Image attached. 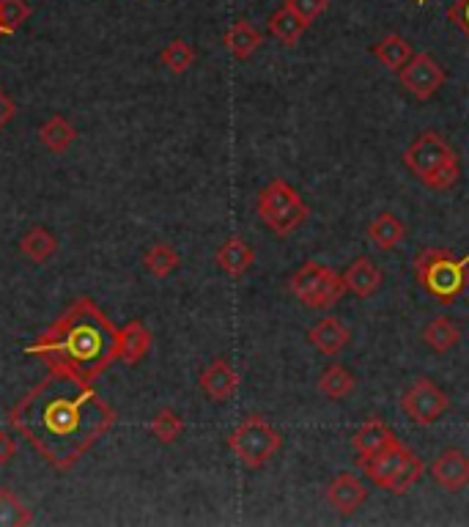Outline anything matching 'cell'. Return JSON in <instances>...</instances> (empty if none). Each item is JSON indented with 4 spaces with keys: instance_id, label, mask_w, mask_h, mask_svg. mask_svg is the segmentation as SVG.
Returning a JSON list of instances; mask_svg holds the SVG:
<instances>
[{
    "instance_id": "obj_1",
    "label": "cell",
    "mask_w": 469,
    "mask_h": 527,
    "mask_svg": "<svg viewBox=\"0 0 469 527\" xmlns=\"http://www.w3.org/2000/svg\"><path fill=\"white\" fill-rule=\"evenodd\" d=\"M9 426L53 470L66 473L116 426V412L91 382L53 368L11 407Z\"/></svg>"
},
{
    "instance_id": "obj_2",
    "label": "cell",
    "mask_w": 469,
    "mask_h": 527,
    "mask_svg": "<svg viewBox=\"0 0 469 527\" xmlns=\"http://www.w3.org/2000/svg\"><path fill=\"white\" fill-rule=\"evenodd\" d=\"M25 355L94 385L118 360V327L91 297H77Z\"/></svg>"
},
{
    "instance_id": "obj_3",
    "label": "cell",
    "mask_w": 469,
    "mask_h": 527,
    "mask_svg": "<svg viewBox=\"0 0 469 527\" xmlns=\"http://www.w3.org/2000/svg\"><path fill=\"white\" fill-rule=\"evenodd\" d=\"M404 165L428 190H450L461 179L459 154L437 132H420L404 151Z\"/></svg>"
},
{
    "instance_id": "obj_4",
    "label": "cell",
    "mask_w": 469,
    "mask_h": 527,
    "mask_svg": "<svg viewBox=\"0 0 469 527\" xmlns=\"http://www.w3.org/2000/svg\"><path fill=\"white\" fill-rule=\"evenodd\" d=\"M469 253L456 259L448 248L420 250L415 259V280L439 305H453L467 289Z\"/></svg>"
},
{
    "instance_id": "obj_5",
    "label": "cell",
    "mask_w": 469,
    "mask_h": 527,
    "mask_svg": "<svg viewBox=\"0 0 469 527\" xmlns=\"http://www.w3.org/2000/svg\"><path fill=\"white\" fill-rule=\"evenodd\" d=\"M258 217L261 223L275 234V237H288L294 234L305 220L310 217L308 204L302 201V195L283 179H272V182L258 193Z\"/></svg>"
},
{
    "instance_id": "obj_6",
    "label": "cell",
    "mask_w": 469,
    "mask_h": 527,
    "mask_svg": "<svg viewBox=\"0 0 469 527\" xmlns=\"http://www.w3.org/2000/svg\"><path fill=\"white\" fill-rule=\"evenodd\" d=\"M228 448L234 451V456L239 462L250 467V470H258L272 459L278 456L280 448H283V437L280 431L261 418V415H250L245 418L228 437Z\"/></svg>"
},
{
    "instance_id": "obj_7",
    "label": "cell",
    "mask_w": 469,
    "mask_h": 527,
    "mask_svg": "<svg viewBox=\"0 0 469 527\" xmlns=\"http://www.w3.org/2000/svg\"><path fill=\"white\" fill-rule=\"evenodd\" d=\"M288 289L308 308H332L346 294L341 275L316 261L302 264L288 280Z\"/></svg>"
},
{
    "instance_id": "obj_8",
    "label": "cell",
    "mask_w": 469,
    "mask_h": 527,
    "mask_svg": "<svg viewBox=\"0 0 469 527\" xmlns=\"http://www.w3.org/2000/svg\"><path fill=\"white\" fill-rule=\"evenodd\" d=\"M401 409L415 420L417 426H431V423H437L448 412L450 398L445 390L439 388L437 382H431L428 377H420L401 396Z\"/></svg>"
},
{
    "instance_id": "obj_9",
    "label": "cell",
    "mask_w": 469,
    "mask_h": 527,
    "mask_svg": "<svg viewBox=\"0 0 469 527\" xmlns=\"http://www.w3.org/2000/svg\"><path fill=\"white\" fill-rule=\"evenodd\" d=\"M398 80L406 94H412L417 102H426L445 83V69L428 53H415L409 58V64L398 72Z\"/></svg>"
},
{
    "instance_id": "obj_10",
    "label": "cell",
    "mask_w": 469,
    "mask_h": 527,
    "mask_svg": "<svg viewBox=\"0 0 469 527\" xmlns=\"http://www.w3.org/2000/svg\"><path fill=\"white\" fill-rule=\"evenodd\" d=\"M412 448H406L404 442L395 440L393 445H387L384 451L374 453V456H363V459H357V464L363 467V473L374 481L379 489L390 484V478H393L406 462H409V456H412Z\"/></svg>"
},
{
    "instance_id": "obj_11",
    "label": "cell",
    "mask_w": 469,
    "mask_h": 527,
    "mask_svg": "<svg viewBox=\"0 0 469 527\" xmlns=\"http://www.w3.org/2000/svg\"><path fill=\"white\" fill-rule=\"evenodd\" d=\"M431 475L445 492H461L469 484V456L459 448H445L431 462Z\"/></svg>"
},
{
    "instance_id": "obj_12",
    "label": "cell",
    "mask_w": 469,
    "mask_h": 527,
    "mask_svg": "<svg viewBox=\"0 0 469 527\" xmlns=\"http://www.w3.org/2000/svg\"><path fill=\"white\" fill-rule=\"evenodd\" d=\"M365 500H368V486L352 473L335 475L327 486V503L343 517H352Z\"/></svg>"
},
{
    "instance_id": "obj_13",
    "label": "cell",
    "mask_w": 469,
    "mask_h": 527,
    "mask_svg": "<svg viewBox=\"0 0 469 527\" xmlns=\"http://www.w3.org/2000/svg\"><path fill=\"white\" fill-rule=\"evenodd\" d=\"M198 385H201L206 396L220 404V401H228L239 390V374L225 357H217V360H212L209 366L203 368Z\"/></svg>"
},
{
    "instance_id": "obj_14",
    "label": "cell",
    "mask_w": 469,
    "mask_h": 527,
    "mask_svg": "<svg viewBox=\"0 0 469 527\" xmlns=\"http://www.w3.org/2000/svg\"><path fill=\"white\" fill-rule=\"evenodd\" d=\"M343 286L349 294H354L357 300H368V297H374L376 291L382 289L384 275L382 269L376 267L374 259H368V256H360V259H354L346 272L341 275Z\"/></svg>"
},
{
    "instance_id": "obj_15",
    "label": "cell",
    "mask_w": 469,
    "mask_h": 527,
    "mask_svg": "<svg viewBox=\"0 0 469 527\" xmlns=\"http://www.w3.org/2000/svg\"><path fill=\"white\" fill-rule=\"evenodd\" d=\"M217 267L223 269L228 278H242L247 269L256 264V250L242 237H228L217 250Z\"/></svg>"
},
{
    "instance_id": "obj_16",
    "label": "cell",
    "mask_w": 469,
    "mask_h": 527,
    "mask_svg": "<svg viewBox=\"0 0 469 527\" xmlns=\"http://www.w3.org/2000/svg\"><path fill=\"white\" fill-rule=\"evenodd\" d=\"M151 349V333L140 319H132L118 330V360L124 366H138Z\"/></svg>"
},
{
    "instance_id": "obj_17",
    "label": "cell",
    "mask_w": 469,
    "mask_h": 527,
    "mask_svg": "<svg viewBox=\"0 0 469 527\" xmlns=\"http://www.w3.org/2000/svg\"><path fill=\"white\" fill-rule=\"evenodd\" d=\"M308 341L319 349L321 355L332 357L349 346L352 333H349V327H346L341 319H332V316H327V319H321L319 324H313V327H310Z\"/></svg>"
},
{
    "instance_id": "obj_18",
    "label": "cell",
    "mask_w": 469,
    "mask_h": 527,
    "mask_svg": "<svg viewBox=\"0 0 469 527\" xmlns=\"http://www.w3.org/2000/svg\"><path fill=\"white\" fill-rule=\"evenodd\" d=\"M395 440H398V437H395L393 429H390L384 420L368 418L360 429L354 431L352 445L354 451H357V459H363V456H374V453L384 451V448L393 445Z\"/></svg>"
},
{
    "instance_id": "obj_19",
    "label": "cell",
    "mask_w": 469,
    "mask_h": 527,
    "mask_svg": "<svg viewBox=\"0 0 469 527\" xmlns=\"http://www.w3.org/2000/svg\"><path fill=\"white\" fill-rule=\"evenodd\" d=\"M225 47H228V53L234 55L236 61H247V58H253L258 53V47H261V33L250 25L247 20H236L223 36Z\"/></svg>"
},
{
    "instance_id": "obj_20",
    "label": "cell",
    "mask_w": 469,
    "mask_h": 527,
    "mask_svg": "<svg viewBox=\"0 0 469 527\" xmlns=\"http://www.w3.org/2000/svg\"><path fill=\"white\" fill-rule=\"evenodd\" d=\"M368 239L379 250H395L406 239L404 220H398L393 212H382L368 223Z\"/></svg>"
},
{
    "instance_id": "obj_21",
    "label": "cell",
    "mask_w": 469,
    "mask_h": 527,
    "mask_svg": "<svg viewBox=\"0 0 469 527\" xmlns=\"http://www.w3.org/2000/svg\"><path fill=\"white\" fill-rule=\"evenodd\" d=\"M461 341V330L459 324L448 319V316H437L423 327V344L431 346L437 355H445L453 346H459Z\"/></svg>"
},
{
    "instance_id": "obj_22",
    "label": "cell",
    "mask_w": 469,
    "mask_h": 527,
    "mask_svg": "<svg viewBox=\"0 0 469 527\" xmlns=\"http://www.w3.org/2000/svg\"><path fill=\"white\" fill-rule=\"evenodd\" d=\"M412 55H415V47L406 42L404 36H395V33L384 36L382 42L374 44V58L382 66H387L390 72H401Z\"/></svg>"
},
{
    "instance_id": "obj_23",
    "label": "cell",
    "mask_w": 469,
    "mask_h": 527,
    "mask_svg": "<svg viewBox=\"0 0 469 527\" xmlns=\"http://www.w3.org/2000/svg\"><path fill=\"white\" fill-rule=\"evenodd\" d=\"M310 25L302 17H299L297 11H291L283 3L272 17H269V33L275 36V39H280L283 44H288V47H294V44L305 36V31H308Z\"/></svg>"
},
{
    "instance_id": "obj_24",
    "label": "cell",
    "mask_w": 469,
    "mask_h": 527,
    "mask_svg": "<svg viewBox=\"0 0 469 527\" xmlns=\"http://www.w3.org/2000/svg\"><path fill=\"white\" fill-rule=\"evenodd\" d=\"M55 250H58V239L44 226H33L31 231L20 239V253L25 259H31L33 264H44L47 259H53Z\"/></svg>"
},
{
    "instance_id": "obj_25",
    "label": "cell",
    "mask_w": 469,
    "mask_h": 527,
    "mask_svg": "<svg viewBox=\"0 0 469 527\" xmlns=\"http://www.w3.org/2000/svg\"><path fill=\"white\" fill-rule=\"evenodd\" d=\"M75 140L77 130L72 127V121H66L64 116H53V119L44 121L42 127H39V143H42L47 151H53V154L66 151Z\"/></svg>"
},
{
    "instance_id": "obj_26",
    "label": "cell",
    "mask_w": 469,
    "mask_h": 527,
    "mask_svg": "<svg viewBox=\"0 0 469 527\" xmlns=\"http://www.w3.org/2000/svg\"><path fill=\"white\" fill-rule=\"evenodd\" d=\"M357 388V379L346 366H327L319 377V390L332 401H343L346 396H352Z\"/></svg>"
},
{
    "instance_id": "obj_27",
    "label": "cell",
    "mask_w": 469,
    "mask_h": 527,
    "mask_svg": "<svg viewBox=\"0 0 469 527\" xmlns=\"http://www.w3.org/2000/svg\"><path fill=\"white\" fill-rule=\"evenodd\" d=\"M179 264H182L179 253H176L171 245H165V242L151 245V248L146 250V256H143V267H146V272H149L151 278H168Z\"/></svg>"
},
{
    "instance_id": "obj_28",
    "label": "cell",
    "mask_w": 469,
    "mask_h": 527,
    "mask_svg": "<svg viewBox=\"0 0 469 527\" xmlns=\"http://www.w3.org/2000/svg\"><path fill=\"white\" fill-rule=\"evenodd\" d=\"M33 522L31 508L22 503L20 497L0 489V527H25Z\"/></svg>"
},
{
    "instance_id": "obj_29",
    "label": "cell",
    "mask_w": 469,
    "mask_h": 527,
    "mask_svg": "<svg viewBox=\"0 0 469 527\" xmlns=\"http://www.w3.org/2000/svg\"><path fill=\"white\" fill-rule=\"evenodd\" d=\"M160 64L165 69H171L173 75H184L192 64H195V47L187 44L184 39H173L162 47Z\"/></svg>"
},
{
    "instance_id": "obj_30",
    "label": "cell",
    "mask_w": 469,
    "mask_h": 527,
    "mask_svg": "<svg viewBox=\"0 0 469 527\" xmlns=\"http://www.w3.org/2000/svg\"><path fill=\"white\" fill-rule=\"evenodd\" d=\"M423 470H426V462H423L420 456L412 453V456H409V462H406L404 467H401V470L390 478V484L384 486V489H387L390 495H406V492H409V489L420 481Z\"/></svg>"
},
{
    "instance_id": "obj_31",
    "label": "cell",
    "mask_w": 469,
    "mask_h": 527,
    "mask_svg": "<svg viewBox=\"0 0 469 527\" xmlns=\"http://www.w3.org/2000/svg\"><path fill=\"white\" fill-rule=\"evenodd\" d=\"M149 431L162 442V445H171L182 437L184 431V420L173 412V409H162L157 412V418L149 423Z\"/></svg>"
},
{
    "instance_id": "obj_32",
    "label": "cell",
    "mask_w": 469,
    "mask_h": 527,
    "mask_svg": "<svg viewBox=\"0 0 469 527\" xmlns=\"http://www.w3.org/2000/svg\"><path fill=\"white\" fill-rule=\"evenodd\" d=\"M31 14L33 9L25 0H0V36H11Z\"/></svg>"
},
{
    "instance_id": "obj_33",
    "label": "cell",
    "mask_w": 469,
    "mask_h": 527,
    "mask_svg": "<svg viewBox=\"0 0 469 527\" xmlns=\"http://www.w3.org/2000/svg\"><path fill=\"white\" fill-rule=\"evenodd\" d=\"M286 6L291 11H297L308 25H313L316 17H321L324 11L330 9V0H286Z\"/></svg>"
},
{
    "instance_id": "obj_34",
    "label": "cell",
    "mask_w": 469,
    "mask_h": 527,
    "mask_svg": "<svg viewBox=\"0 0 469 527\" xmlns=\"http://www.w3.org/2000/svg\"><path fill=\"white\" fill-rule=\"evenodd\" d=\"M448 17L450 22L464 33V39L469 42V0H456V3L448 9Z\"/></svg>"
},
{
    "instance_id": "obj_35",
    "label": "cell",
    "mask_w": 469,
    "mask_h": 527,
    "mask_svg": "<svg viewBox=\"0 0 469 527\" xmlns=\"http://www.w3.org/2000/svg\"><path fill=\"white\" fill-rule=\"evenodd\" d=\"M14 113H17V105H14V99L0 88V130H6V124L14 119Z\"/></svg>"
},
{
    "instance_id": "obj_36",
    "label": "cell",
    "mask_w": 469,
    "mask_h": 527,
    "mask_svg": "<svg viewBox=\"0 0 469 527\" xmlns=\"http://www.w3.org/2000/svg\"><path fill=\"white\" fill-rule=\"evenodd\" d=\"M14 453H17V442L11 440L6 431H0V467H6L14 459Z\"/></svg>"
},
{
    "instance_id": "obj_37",
    "label": "cell",
    "mask_w": 469,
    "mask_h": 527,
    "mask_svg": "<svg viewBox=\"0 0 469 527\" xmlns=\"http://www.w3.org/2000/svg\"><path fill=\"white\" fill-rule=\"evenodd\" d=\"M417 3H420V6H426V0H417Z\"/></svg>"
}]
</instances>
